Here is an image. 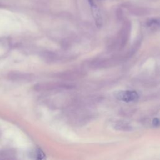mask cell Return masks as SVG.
I'll return each mask as SVG.
<instances>
[{"label":"cell","instance_id":"6da1fadb","mask_svg":"<svg viewBox=\"0 0 160 160\" xmlns=\"http://www.w3.org/2000/svg\"><path fill=\"white\" fill-rule=\"evenodd\" d=\"M115 97L124 102H133L138 100V93L134 91H119L114 94Z\"/></svg>","mask_w":160,"mask_h":160},{"label":"cell","instance_id":"7a4b0ae2","mask_svg":"<svg viewBox=\"0 0 160 160\" xmlns=\"http://www.w3.org/2000/svg\"><path fill=\"white\" fill-rule=\"evenodd\" d=\"M8 78L11 81L18 82H29L34 79L33 75L22 72H11L8 74Z\"/></svg>","mask_w":160,"mask_h":160},{"label":"cell","instance_id":"3957f363","mask_svg":"<svg viewBox=\"0 0 160 160\" xmlns=\"http://www.w3.org/2000/svg\"><path fill=\"white\" fill-rule=\"evenodd\" d=\"M148 27L151 28H158L160 27V19L153 18L148 20L146 22Z\"/></svg>","mask_w":160,"mask_h":160},{"label":"cell","instance_id":"277c9868","mask_svg":"<svg viewBox=\"0 0 160 160\" xmlns=\"http://www.w3.org/2000/svg\"><path fill=\"white\" fill-rule=\"evenodd\" d=\"M154 125H158V124H159V121H158V119H154Z\"/></svg>","mask_w":160,"mask_h":160}]
</instances>
